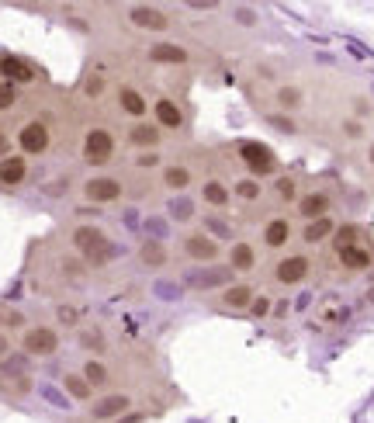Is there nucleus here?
<instances>
[{
	"label": "nucleus",
	"instance_id": "a878e982",
	"mask_svg": "<svg viewBox=\"0 0 374 423\" xmlns=\"http://www.w3.org/2000/svg\"><path fill=\"white\" fill-rule=\"evenodd\" d=\"M80 375L90 381L94 388H104V392H108L111 381H115V372H111V364H108L104 357H87L83 368H80Z\"/></svg>",
	"mask_w": 374,
	"mask_h": 423
},
{
	"label": "nucleus",
	"instance_id": "39448f33",
	"mask_svg": "<svg viewBox=\"0 0 374 423\" xmlns=\"http://www.w3.org/2000/svg\"><path fill=\"white\" fill-rule=\"evenodd\" d=\"M180 254L187 257L191 264H201V267H211L218 257H222V243L211 240L205 229H191L180 236Z\"/></svg>",
	"mask_w": 374,
	"mask_h": 423
},
{
	"label": "nucleus",
	"instance_id": "79ce46f5",
	"mask_svg": "<svg viewBox=\"0 0 374 423\" xmlns=\"http://www.w3.org/2000/svg\"><path fill=\"white\" fill-rule=\"evenodd\" d=\"M18 101H21V90L14 84H7V80H0V111H11Z\"/></svg>",
	"mask_w": 374,
	"mask_h": 423
},
{
	"label": "nucleus",
	"instance_id": "393cba45",
	"mask_svg": "<svg viewBox=\"0 0 374 423\" xmlns=\"http://www.w3.org/2000/svg\"><path fill=\"white\" fill-rule=\"evenodd\" d=\"M336 257H339L343 271H350V274H364V271H371V264H374V254L364 247V243L343 247V250H336Z\"/></svg>",
	"mask_w": 374,
	"mask_h": 423
},
{
	"label": "nucleus",
	"instance_id": "6ab92c4d",
	"mask_svg": "<svg viewBox=\"0 0 374 423\" xmlns=\"http://www.w3.org/2000/svg\"><path fill=\"white\" fill-rule=\"evenodd\" d=\"M135 260H139V267H146V271H163L166 264H170V247H166L163 240H142L139 243V250H135Z\"/></svg>",
	"mask_w": 374,
	"mask_h": 423
},
{
	"label": "nucleus",
	"instance_id": "f8f14e48",
	"mask_svg": "<svg viewBox=\"0 0 374 423\" xmlns=\"http://www.w3.org/2000/svg\"><path fill=\"white\" fill-rule=\"evenodd\" d=\"M35 77H39V70H35V63H32V59L14 56V52H4V56H0V80L21 87V84H32Z\"/></svg>",
	"mask_w": 374,
	"mask_h": 423
},
{
	"label": "nucleus",
	"instance_id": "49530a36",
	"mask_svg": "<svg viewBox=\"0 0 374 423\" xmlns=\"http://www.w3.org/2000/svg\"><path fill=\"white\" fill-rule=\"evenodd\" d=\"M25 323H28V316H25L21 309H7V316H4V326H11V330H25Z\"/></svg>",
	"mask_w": 374,
	"mask_h": 423
},
{
	"label": "nucleus",
	"instance_id": "412c9836",
	"mask_svg": "<svg viewBox=\"0 0 374 423\" xmlns=\"http://www.w3.org/2000/svg\"><path fill=\"white\" fill-rule=\"evenodd\" d=\"M225 257H229V271H232V274H249V271H256V264H260V254H256V247H253L249 240H236Z\"/></svg>",
	"mask_w": 374,
	"mask_h": 423
},
{
	"label": "nucleus",
	"instance_id": "5701e85b",
	"mask_svg": "<svg viewBox=\"0 0 374 423\" xmlns=\"http://www.w3.org/2000/svg\"><path fill=\"white\" fill-rule=\"evenodd\" d=\"M201 202H205L208 209L225 212L232 205V188H229L225 180H218V177H205V180H201Z\"/></svg>",
	"mask_w": 374,
	"mask_h": 423
},
{
	"label": "nucleus",
	"instance_id": "a19ab883",
	"mask_svg": "<svg viewBox=\"0 0 374 423\" xmlns=\"http://www.w3.org/2000/svg\"><path fill=\"white\" fill-rule=\"evenodd\" d=\"M339 132H343L347 139H354V142H361V139L368 135V125H364L361 118H343V122H339Z\"/></svg>",
	"mask_w": 374,
	"mask_h": 423
},
{
	"label": "nucleus",
	"instance_id": "8fccbe9b",
	"mask_svg": "<svg viewBox=\"0 0 374 423\" xmlns=\"http://www.w3.org/2000/svg\"><path fill=\"white\" fill-rule=\"evenodd\" d=\"M323 319H326V323H343V319H347V309H330Z\"/></svg>",
	"mask_w": 374,
	"mask_h": 423
},
{
	"label": "nucleus",
	"instance_id": "a18cd8bd",
	"mask_svg": "<svg viewBox=\"0 0 374 423\" xmlns=\"http://www.w3.org/2000/svg\"><path fill=\"white\" fill-rule=\"evenodd\" d=\"M146 236H149V240H163V236H166V222H163V219L149 215V219H146Z\"/></svg>",
	"mask_w": 374,
	"mask_h": 423
},
{
	"label": "nucleus",
	"instance_id": "1a4fd4ad",
	"mask_svg": "<svg viewBox=\"0 0 374 423\" xmlns=\"http://www.w3.org/2000/svg\"><path fill=\"white\" fill-rule=\"evenodd\" d=\"M49 146H52V132H49V125L42 118H32V122H25L18 128L21 157H42V153H49Z\"/></svg>",
	"mask_w": 374,
	"mask_h": 423
},
{
	"label": "nucleus",
	"instance_id": "72a5a7b5",
	"mask_svg": "<svg viewBox=\"0 0 374 423\" xmlns=\"http://www.w3.org/2000/svg\"><path fill=\"white\" fill-rule=\"evenodd\" d=\"M201 229H205L211 240H218V243H222V240H232V226H229L222 215H205V219H201Z\"/></svg>",
	"mask_w": 374,
	"mask_h": 423
},
{
	"label": "nucleus",
	"instance_id": "9b49d317",
	"mask_svg": "<svg viewBox=\"0 0 374 423\" xmlns=\"http://www.w3.org/2000/svg\"><path fill=\"white\" fill-rule=\"evenodd\" d=\"M128 410H132V396H128V392H104L97 403H90V417L97 423L122 420Z\"/></svg>",
	"mask_w": 374,
	"mask_h": 423
},
{
	"label": "nucleus",
	"instance_id": "20e7f679",
	"mask_svg": "<svg viewBox=\"0 0 374 423\" xmlns=\"http://www.w3.org/2000/svg\"><path fill=\"white\" fill-rule=\"evenodd\" d=\"M236 157L243 160V167L249 170V177H270V173H278V157H274V149L267 146V142H260V139H243V142H236Z\"/></svg>",
	"mask_w": 374,
	"mask_h": 423
},
{
	"label": "nucleus",
	"instance_id": "864d4df0",
	"mask_svg": "<svg viewBox=\"0 0 374 423\" xmlns=\"http://www.w3.org/2000/svg\"><path fill=\"white\" fill-rule=\"evenodd\" d=\"M187 7H191V11H215V4H211V0H191Z\"/></svg>",
	"mask_w": 374,
	"mask_h": 423
},
{
	"label": "nucleus",
	"instance_id": "37998d69",
	"mask_svg": "<svg viewBox=\"0 0 374 423\" xmlns=\"http://www.w3.org/2000/svg\"><path fill=\"white\" fill-rule=\"evenodd\" d=\"M270 309H274V298L260 292V295L253 298V305H249V316H253V319H267V316H270Z\"/></svg>",
	"mask_w": 374,
	"mask_h": 423
},
{
	"label": "nucleus",
	"instance_id": "c756f323",
	"mask_svg": "<svg viewBox=\"0 0 374 423\" xmlns=\"http://www.w3.org/2000/svg\"><path fill=\"white\" fill-rule=\"evenodd\" d=\"M232 198H239V202L253 205V202L263 198V184H260L256 177H239V180L232 184Z\"/></svg>",
	"mask_w": 374,
	"mask_h": 423
},
{
	"label": "nucleus",
	"instance_id": "5fc2aeb1",
	"mask_svg": "<svg viewBox=\"0 0 374 423\" xmlns=\"http://www.w3.org/2000/svg\"><path fill=\"white\" fill-rule=\"evenodd\" d=\"M7 350H11V340H7V333L0 330V357H7Z\"/></svg>",
	"mask_w": 374,
	"mask_h": 423
},
{
	"label": "nucleus",
	"instance_id": "aec40b11",
	"mask_svg": "<svg viewBox=\"0 0 374 423\" xmlns=\"http://www.w3.org/2000/svg\"><path fill=\"white\" fill-rule=\"evenodd\" d=\"M260 295L249 281H232L229 288H222V295H218V302H222V309H232V312H249V305H253V298Z\"/></svg>",
	"mask_w": 374,
	"mask_h": 423
},
{
	"label": "nucleus",
	"instance_id": "f3484780",
	"mask_svg": "<svg viewBox=\"0 0 374 423\" xmlns=\"http://www.w3.org/2000/svg\"><path fill=\"white\" fill-rule=\"evenodd\" d=\"M115 97H118V111L128 115L132 122H142V118H146V111L153 108V104L146 101V94H142L139 87H132V84H118Z\"/></svg>",
	"mask_w": 374,
	"mask_h": 423
},
{
	"label": "nucleus",
	"instance_id": "f03ea898",
	"mask_svg": "<svg viewBox=\"0 0 374 423\" xmlns=\"http://www.w3.org/2000/svg\"><path fill=\"white\" fill-rule=\"evenodd\" d=\"M115 157H118V135L111 132V125H104V122H94V125L83 132L80 160L87 164V167L104 170L108 164H115Z\"/></svg>",
	"mask_w": 374,
	"mask_h": 423
},
{
	"label": "nucleus",
	"instance_id": "f704fd0d",
	"mask_svg": "<svg viewBox=\"0 0 374 423\" xmlns=\"http://www.w3.org/2000/svg\"><path fill=\"white\" fill-rule=\"evenodd\" d=\"M357 243H361V229H357L354 222L336 226V233H332V247H336V250H343V247H357Z\"/></svg>",
	"mask_w": 374,
	"mask_h": 423
},
{
	"label": "nucleus",
	"instance_id": "58836bf2",
	"mask_svg": "<svg viewBox=\"0 0 374 423\" xmlns=\"http://www.w3.org/2000/svg\"><path fill=\"white\" fill-rule=\"evenodd\" d=\"M104 90H108L104 73H90L87 84H83V97H87V101H97V97H104Z\"/></svg>",
	"mask_w": 374,
	"mask_h": 423
},
{
	"label": "nucleus",
	"instance_id": "7c9ffc66",
	"mask_svg": "<svg viewBox=\"0 0 374 423\" xmlns=\"http://www.w3.org/2000/svg\"><path fill=\"white\" fill-rule=\"evenodd\" d=\"M170 219H173V222H191V219H198L194 198H191V195H173V198H170Z\"/></svg>",
	"mask_w": 374,
	"mask_h": 423
},
{
	"label": "nucleus",
	"instance_id": "3c124183",
	"mask_svg": "<svg viewBox=\"0 0 374 423\" xmlns=\"http://www.w3.org/2000/svg\"><path fill=\"white\" fill-rule=\"evenodd\" d=\"M4 157H11V135L0 128V160H4Z\"/></svg>",
	"mask_w": 374,
	"mask_h": 423
},
{
	"label": "nucleus",
	"instance_id": "4468645a",
	"mask_svg": "<svg viewBox=\"0 0 374 423\" xmlns=\"http://www.w3.org/2000/svg\"><path fill=\"white\" fill-rule=\"evenodd\" d=\"M153 122L163 128V132H180V128L187 125V118H184V108L170 97V94H160L156 101H153Z\"/></svg>",
	"mask_w": 374,
	"mask_h": 423
},
{
	"label": "nucleus",
	"instance_id": "9d476101",
	"mask_svg": "<svg viewBox=\"0 0 374 423\" xmlns=\"http://www.w3.org/2000/svg\"><path fill=\"white\" fill-rule=\"evenodd\" d=\"M166 139V132L156 122H132V125L125 128V142L132 146V149H139V153H149V149H160Z\"/></svg>",
	"mask_w": 374,
	"mask_h": 423
},
{
	"label": "nucleus",
	"instance_id": "bb28decb",
	"mask_svg": "<svg viewBox=\"0 0 374 423\" xmlns=\"http://www.w3.org/2000/svg\"><path fill=\"white\" fill-rule=\"evenodd\" d=\"M332 233H336V219L326 215V219H316V222H305V229H301V240L308 243V247H319V243H326Z\"/></svg>",
	"mask_w": 374,
	"mask_h": 423
},
{
	"label": "nucleus",
	"instance_id": "e433bc0d",
	"mask_svg": "<svg viewBox=\"0 0 374 423\" xmlns=\"http://www.w3.org/2000/svg\"><path fill=\"white\" fill-rule=\"evenodd\" d=\"M59 267H63V274H66L70 281H83V278H87V271H90V267L83 264V257H63V260H59Z\"/></svg>",
	"mask_w": 374,
	"mask_h": 423
},
{
	"label": "nucleus",
	"instance_id": "cd10ccee",
	"mask_svg": "<svg viewBox=\"0 0 374 423\" xmlns=\"http://www.w3.org/2000/svg\"><path fill=\"white\" fill-rule=\"evenodd\" d=\"M274 104H278V111L291 115V111H298V108L305 104V90L294 87V84H281L274 90Z\"/></svg>",
	"mask_w": 374,
	"mask_h": 423
},
{
	"label": "nucleus",
	"instance_id": "2f4dec72",
	"mask_svg": "<svg viewBox=\"0 0 374 423\" xmlns=\"http://www.w3.org/2000/svg\"><path fill=\"white\" fill-rule=\"evenodd\" d=\"M80 347L83 350H90L94 357H104L108 354V337H104V330H97V326H90V330H80Z\"/></svg>",
	"mask_w": 374,
	"mask_h": 423
},
{
	"label": "nucleus",
	"instance_id": "4be33fe9",
	"mask_svg": "<svg viewBox=\"0 0 374 423\" xmlns=\"http://www.w3.org/2000/svg\"><path fill=\"white\" fill-rule=\"evenodd\" d=\"M194 184V170L187 164H166L160 170V188L173 191V195H187V188Z\"/></svg>",
	"mask_w": 374,
	"mask_h": 423
},
{
	"label": "nucleus",
	"instance_id": "0eeeda50",
	"mask_svg": "<svg viewBox=\"0 0 374 423\" xmlns=\"http://www.w3.org/2000/svg\"><path fill=\"white\" fill-rule=\"evenodd\" d=\"M125 21H128L132 28H139V32H149V35H163V32H170V25H173L163 7H153V4H132V7L125 11Z\"/></svg>",
	"mask_w": 374,
	"mask_h": 423
},
{
	"label": "nucleus",
	"instance_id": "a211bd4d",
	"mask_svg": "<svg viewBox=\"0 0 374 423\" xmlns=\"http://www.w3.org/2000/svg\"><path fill=\"white\" fill-rule=\"evenodd\" d=\"M149 63H160V66H170V70H180V66H187L191 63V52H187V45L180 42H153L149 45Z\"/></svg>",
	"mask_w": 374,
	"mask_h": 423
},
{
	"label": "nucleus",
	"instance_id": "dca6fc26",
	"mask_svg": "<svg viewBox=\"0 0 374 423\" xmlns=\"http://www.w3.org/2000/svg\"><path fill=\"white\" fill-rule=\"evenodd\" d=\"M184 285L194 288V292H205V288H229V285H232V271H229V264H225V267H215V264H211V267H201V271L187 274Z\"/></svg>",
	"mask_w": 374,
	"mask_h": 423
},
{
	"label": "nucleus",
	"instance_id": "13d9d810",
	"mask_svg": "<svg viewBox=\"0 0 374 423\" xmlns=\"http://www.w3.org/2000/svg\"><path fill=\"white\" fill-rule=\"evenodd\" d=\"M368 302H374V288H371V292H368Z\"/></svg>",
	"mask_w": 374,
	"mask_h": 423
},
{
	"label": "nucleus",
	"instance_id": "b1692460",
	"mask_svg": "<svg viewBox=\"0 0 374 423\" xmlns=\"http://www.w3.org/2000/svg\"><path fill=\"white\" fill-rule=\"evenodd\" d=\"M25 180H28V157L11 153L0 160V188H18Z\"/></svg>",
	"mask_w": 374,
	"mask_h": 423
},
{
	"label": "nucleus",
	"instance_id": "6e6552de",
	"mask_svg": "<svg viewBox=\"0 0 374 423\" xmlns=\"http://www.w3.org/2000/svg\"><path fill=\"white\" fill-rule=\"evenodd\" d=\"M308 274H312V257L308 254H285L274 264V281L281 288H294V285L308 281Z\"/></svg>",
	"mask_w": 374,
	"mask_h": 423
},
{
	"label": "nucleus",
	"instance_id": "c03bdc74",
	"mask_svg": "<svg viewBox=\"0 0 374 423\" xmlns=\"http://www.w3.org/2000/svg\"><path fill=\"white\" fill-rule=\"evenodd\" d=\"M0 388H7V392H14V396H28V392H32V379H28V375H14V381L0 379Z\"/></svg>",
	"mask_w": 374,
	"mask_h": 423
},
{
	"label": "nucleus",
	"instance_id": "2eb2a0df",
	"mask_svg": "<svg viewBox=\"0 0 374 423\" xmlns=\"http://www.w3.org/2000/svg\"><path fill=\"white\" fill-rule=\"evenodd\" d=\"M291 236H294V226H291V219H285V215H270V219L263 222V229H260V243H263L267 250H285L291 243Z\"/></svg>",
	"mask_w": 374,
	"mask_h": 423
},
{
	"label": "nucleus",
	"instance_id": "de8ad7c7",
	"mask_svg": "<svg viewBox=\"0 0 374 423\" xmlns=\"http://www.w3.org/2000/svg\"><path fill=\"white\" fill-rule=\"evenodd\" d=\"M232 18H236V25H247V28L256 25V11H253V7H236V14H232Z\"/></svg>",
	"mask_w": 374,
	"mask_h": 423
},
{
	"label": "nucleus",
	"instance_id": "09e8293b",
	"mask_svg": "<svg viewBox=\"0 0 374 423\" xmlns=\"http://www.w3.org/2000/svg\"><path fill=\"white\" fill-rule=\"evenodd\" d=\"M354 111H357L354 118H361V122H364V118L371 115V101H368V97H354Z\"/></svg>",
	"mask_w": 374,
	"mask_h": 423
},
{
	"label": "nucleus",
	"instance_id": "4d7b16f0",
	"mask_svg": "<svg viewBox=\"0 0 374 423\" xmlns=\"http://www.w3.org/2000/svg\"><path fill=\"white\" fill-rule=\"evenodd\" d=\"M4 316H7V309H4V305H0V326H4Z\"/></svg>",
	"mask_w": 374,
	"mask_h": 423
},
{
	"label": "nucleus",
	"instance_id": "423d86ee",
	"mask_svg": "<svg viewBox=\"0 0 374 423\" xmlns=\"http://www.w3.org/2000/svg\"><path fill=\"white\" fill-rule=\"evenodd\" d=\"M59 347H63L59 330H56V326H49V323L28 326V330L21 333V350H25L28 357H52Z\"/></svg>",
	"mask_w": 374,
	"mask_h": 423
},
{
	"label": "nucleus",
	"instance_id": "ea45409f",
	"mask_svg": "<svg viewBox=\"0 0 374 423\" xmlns=\"http://www.w3.org/2000/svg\"><path fill=\"white\" fill-rule=\"evenodd\" d=\"M132 167H135V170H153V167L163 170L166 164H163V153L149 149V153H135V157H132Z\"/></svg>",
	"mask_w": 374,
	"mask_h": 423
},
{
	"label": "nucleus",
	"instance_id": "473e14b6",
	"mask_svg": "<svg viewBox=\"0 0 374 423\" xmlns=\"http://www.w3.org/2000/svg\"><path fill=\"white\" fill-rule=\"evenodd\" d=\"M270 188H274V198H278V202H285V205L298 202V180H294L291 173H278Z\"/></svg>",
	"mask_w": 374,
	"mask_h": 423
},
{
	"label": "nucleus",
	"instance_id": "ddd939ff",
	"mask_svg": "<svg viewBox=\"0 0 374 423\" xmlns=\"http://www.w3.org/2000/svg\"><path fill=\"white\" fill-rule=\"evenodd\" d=\"M298 219H305V222H316V219H326L332 212V195L330 191H323V188H316V191H305V195H298Z\"/></svg>",
	"mask_w": 374,
	"mask_h": 423
},
{
	"label": "nucleus",
	"instance_id": "4c0bfd02",
	"mask_svg": "<svg viewBox=\"0 0 374 423\" xmlns=\"http://www.w3.org/2000/svg\"><path fill=\"white\" fill-rule=\"evenodd\" d=\"M267 125L278 128L281 135H298V122H294L291 115H285V111H270V115H267Z\"/></svg>",
	"mask_w": 374,
	"mask_h": 423
},
{
	"label": "nucleus",
	"instance_id": "c9c22d12",
	"mask_svg": "<svg viewBox=\"0 0 374 423\" xmlns=\"http://www.w3.org/2000/svg\"><path fill=\"white\" fill-rule=\"evenodd\" d=\"M56 319H59V326L77 330V326H80V309L70 305V302H59V305H56Z\"/></svg>",
	"mask_w": 374,
	"mask_h": 423
},
{
	"label": "nucleus",
	"instance_id": "6e6d98bb",
	"mask_svg": "<svg viewBox=\"0 0 374 423\" xmlns=\"http://www.w3.org/2000/svg\"><path fill=\"white\" fill-rule=\"evenodd\" d=\"M368 164H371V167H374V139H371V142H368Z\"/></svg>",
	"mask_w": 374,
	"mask_h": 423
},
{
	"label": "nucleus",
	"instance_id": "7ed1b4c3",
	"mask_svg": "<svg viewBox=\"0 0 374 423\" xmlns=\"http://www.w3.org/2000/svg\"><path fill=\"white\" fill-rule=\"evenodd\" d=\"M80 195L87 205H115L125 198V180L118 173H108V170H97L90 173L80 184Z\"/></svg>",
	"mask_w": 374,
	"mask_h": 423
},
{
	"label": "nucleus",
	"instance_id": "c85d7f7f",
	"mask_svg": "<svg viewBox=\"0 0 374 423\" xmlns=\"http://www.w3.org/2000/svg\"><path fill=\"white\" fill-rule=\"evenodd\" d=\"M63 388H66V396H70V399H77V403H90V399H94V392H97L90 381L83 379L80 372L63 375Z\"/></svg>",
	"mask_w": 374,
	"mask_h": 423
},
{
	"label": "nucleus",
	"instance_id": "f257e3e1",
	"mask_svg": "<svg viewBox=\"0 0 374 423\" xmlns=\"http://www.w3.org/2000/svg\"><path fill=\"white\" fill-rule=\"evenodd\" d=\"M70 240H73V250L83 257V264L87 267H104V264H111L115 260V243H111V236L104 233V226H94V222H80L73 233H70Z\"/></svg>",
	"mask_w": 374,
	"mask_h": 423
},
{
	"label": "nucleus",
	"instance_id": "603ef678",
	"mask_svg": "<svg viewBox=\"0 0 374 423\" xmlns=\"http://www.w3.org/2000/svg\"><path fill=\"white\" fill-rule=\"evenodd\" d=\"M146 420H149V413H125L118 423H146Z\"/></svg>",
	"mask_w": 374,
	"mask_h": 423
}]
</instances>
